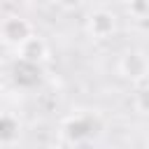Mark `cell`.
Instances as JSON below:
<instances>
[{"label":"cell","mask_w":149,"mask_h":149,"mask_svg":"<svg viewBox=\"0 0 149 149\" xmlns=\"http://www.w3.org/2000/svg\"><path fill=\"white\" fill-rule=\"evenodd\" d=\"M98 130V123H95V116L91 114H72L68 119H63L61 123V135L65 142L70 144H81L86 140H91Z\"/></svg>","instance_id":"cell-1"},{"label":"cell","mask_w":149,"mask_h":149,"mask_svg":"<svg viewBox=\"0 0 149 149\" xmlns=\"http://www.w3.org/2000/svg\"><path fill=\"white\" fill-rule=\"evenodd\" d=\"M116 70L126 81L140 84V81H144L149 77V54L142 51V49H128L119 58Z\"/></svg>","instance_id":"cell-2"},{"label":"cell","mask_w":149,"mask_h":149,"mask_svg":"<svg viewBox=\"0 0 149 149\" xmlns=\"http://www.w3.org/2000/svg\"><path fill=\"white\" fill-rule=\"evenodd\" d=\"M33 35V26L28 19L19 16V14H9L0 19V42L9 44V47H19L26 37Z\"/></svg>","instance_id":"cell-3"},{"label":"cell","mask_w":149,"mask_h":149,"mask_svg":"<svg viewBox=\"0 0 149 149\" xmlns=\"http://www.w3.org/2000/svg\"><path fill=\"white\" fill-rule=\"evenodd\" d=\"M86 33L91 40H109L116 33V14L109 9H93L86 19Z\"/></svg>","instance_id":"cell-4"},{"label":"cell","mask_w":149,"mask_h":149,"mask_svg":"<svg viewBox=\"0 0 149 149\" xmlns=\"http://www.w3.org/2000/svg\"><path fill=\"white\" fill-rule=\"evenodd\" d=\"M16 56L21 61H28V63H37L40 65V63H44L49 58V44H47V40L42 35L33 33L30 37H26L16 47Z\"/></svg>","instance_id":"cell-5"},{"label":"cell","mask_w":149,"mask_h":149,"mask_svg":"<svg viewBox=\"0 0 149 149\" xmlns=\"http://www.w3.org/2000/svg\"><path fill=\"white\" fill-rule=\"evenodd\" d=\"M12 79L21 86V88H33L40 84L42 79V70L37 63H28V61H16L14 68H12Z\"/></svg>","instance_id":"cell-6"},{"label":"cell","mask_w":149,"mask_h":149,"mask_svg":"<svg viewBox=\"0 0 149 149\" xmlns=\"http://www.w3.org/2000/svg\"><path fill=\"white\" fill-rule=\"evenodd\" d=\"M19 137H21V123H19V119L12 116V114L0 112V144L2 147L16 144Z\"/></svg>","instance_id":"cell-7"},{"label":"cell","mask_w":149,"mask_h":149,"mask_svg":"<svg viewBox=\"0 0 149 149\" xmlns=\"http://www.w3.org/2000/svg\"><path fill=\"white\" fill-rule=\"evenodd\" d=\"M133 109L142 116H149V84H142L133 93Z\"/></svg>","instance_id":"cell-8"},{"label":"cell","mask_w":149,"mask_h":149,"mask_svg":"<svg viewBox=\"0 0 149 149\" xmlns=\"http://www.w3.org/2000/svg\"><path fill=\"white\" fill-rule=\"evenodd\" d=\"M61 9H65V12H74V9H79L81 5H84V0H54Z\"/></svg>","instance_id":"cell-9"},{"label":"cell","mask_w":149,"mask_h":149,"mask_svg":"<svg viewBox=\"0 0 149 149\" xmlns=\"http://www.w3.org/2000/svg\"><path fill=\"white\" fill-rule=\"evenodd\" d=\"M116 2H121V5H130V2H135V0H116Z\"/></svg>","instance_id":"cell-10"},{"label":"cell","mask_w":149,"mask_h":149,"mask_svg":"<svg viewBox=\"0 0 149 149\" xmlns=\"http://www.w3.org/2000/svg\"><path fill=\"white\" fill-rule=\"evenodd\" d=\"M147 147H149V133H147Z\"/></svg>","instance_id":"cell-11"},{"label":"cell","mask_w":149,"mask_h":149,"mask_svg":"<svg viewBox=\"0 0 149 149\" xmlns=\"http://www.w3.org/2000/svg\"><path fill=\"white\" fill-rule=\"evenodd\" d=\"M51 149H61V147H51Z\"/></svg>","instance_id":"cell-12"}]
</instances>
